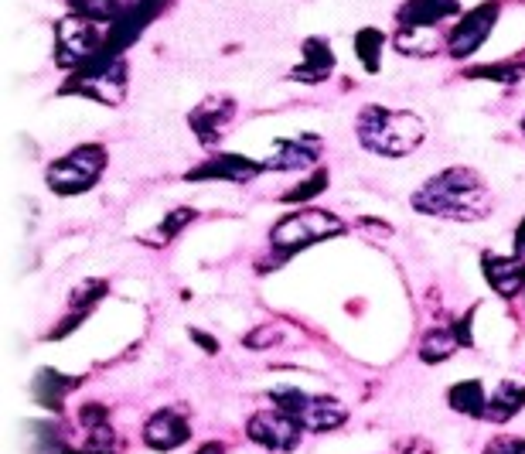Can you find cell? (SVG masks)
<instances>
[{"label":"cell","mask_w":525,"mask_h":454,"mask_svg":"<svg viewBox=\"0 0 525 454\" xmlns=\"http://www.w3.org/2000/svg\"><path fill=\"white\" fill-rule=\"evenodd\" d=\"M413 212L450 222H481L491 216V188L474 168H447L410 195Z\"/></svg>","instance_id":"6da1fadb"},{"label":"cell","mask_w":525,"mask_h":454,"mask_svg":"<svg viewBox=\"0 0 525 454\" xmlns=\"http://www.w3.org/2000/svg\"><path fill=\"white\" fill-rule=\"evenodd\" d=\"M355 137L375 158H406L427 140V123L410 110L365 103L355 117Z\"/></svg>","instance_id":"7a4b0ae2"},{"label":"cell","mask_w":525,"mask_h":454,"mask_svg":"<svg viewBox=\"0 0 525 454\" xmlns=\"http://www.w3.org/2000/svg\"><path fill=\"white\" fill-rule=\"evenodd\" d=\"M341 233H345V222H341L335 212L304 205V209H294L270 229V250L273 257H277V267H283V263L297 257L300 250L318 246L324 239H335Z\"/></svg>","instance_id":"3957f363"},{"label":"cell","mask_w":525,"mask_h":454,"mask_svg":"<svg viewBox=\"0 0 525 454\" xmlns=\"http://www.w3.org/2000/svg\"><path fill=\"white\" fill-rule=\"evenodd\" d=\"M106 164H110V151H106L103 144H79V147H72L69 154H62L58 161L48 164L45 185H48V192H55L62 198L86 195L99 185Z\"/></svg>","instance_id":"277c9868"},{"label":"cell","mask_w":525,"mask_h":454,"mask_svg":"<svg viewBox=\"0 0 525 454\" xmlns=\"http://www.w3.org/2000/svg\"><path fill=\"white\" fill-rule=\"evenodd\" d=\"M266 396L273 400V407L283 410L287 417H294L297 424L311 434L338 431L348 420V407L338 396H311V393L294 390V386H280V390H270Z\"/></svg>","instance_id":"5b68a950"},{"label":"cell","mask_w":525,"mask_h":454,"mask_svg":"<svg viewBox=\"0 0 525 454\" xmlns=\"http://www.w3.org/2000/svg\"><path fill=\"white\" fill-rule=\"evenodd\" d=\"M58 93L96 99L103 106H120L127 99V59H106V55H99L89 65H82L79 72H72L69 82Z\"/></svg>","instance_id":"8992f818"},{"label":"cell","mask_w":525,"mask_h":454,"mask_svg":"<svg viewBox=\"0 0 525 454\" xmlns=\"http://www.w3.org/2000/svg\"><path fill=\"white\" fill-rule=\"evenodd\" d=\"M103 45H106L103 24L75 18V14H65V18L55 21V65L69 72V76L79 72L82 65L99 59V55H103Z\"/></svg>","instance_id":"52a82bcc"},{"label":"cell","mask_w":525,"mask_h":454,"mask_svg":"<svg viewBox=\"0 0 525 454\" xmlns=\"http://www.w3.org/2000/svg\"><path fill=\"white\" fill-rule=\"evenodd\" d=\"M171 4L174 0H123L120 14H116L113 24L106 28V45H103L106 59H123L133 41L144 35Z\"/></svg>","instance_id":"ba28073f"},{"label":"cell","mask_w":525,"mask_h":454,"mask_svg":"<svg viewBox=\"0 0 525 454\" xmlns=\"http://www.w3.org/2000/svg\"><path fill=\"white\" fill-rule=\"evenodd\" d=\"M498 18H502V4L498 0H485V4L471 7L468 14H461V21L454 24V31L447 35V55L454 62H464L478 52L495 31Z\"/></svg>","instance_id":"9c48e42d"},{"label":"cell","mask_w":525,"mask_h":454,"mask_svg":"<svg viewBox=\"0 0 525 454\" xmlns=\"http://www.w3.org/2000/svg\"><path fill=\"white\" fill-rule=\"evenodd\" d=\"M246 437L273 454H290L300 448V441H304V427H300L294 417H287L283 410L273 407V410H260V414L249 417Z\"/></svg>","instance_id":"30bf717a"},{"label":"cell","mask_w":525,"mask_h":454,"mask_svg":"<svg viewBox=\"0 0 525 454\" xmlns=\"http://www.w3.org/2000/svg\"><path fill=\"white\" fill-rule=\"evenodd\" d=\"M236 99L232 96H208L202 103L195 106V110L188 113V127L191 134L198 137V144L205 147H215L219 140L229 134L232 120H236Z\"/></svg>","instance_id":"8fae6325"},{"label":"cell","mask_w":525,"mask_h":454,"mask_svg":"<svg viewBox=\"0 0 525 454\" xmlns=\"http://www.w3.org/2000/svg\"><path fill=\"white\" fill-rule=\"evenodd\" d=\"M263 164L246 158V154H232V151H222V154H212L208 161H202L198 168H191L185 181L198 185V181H229V185H246V181L260 178L263 175Z\"/></svg>","instance_id":"7c38bea8"},{"label":"cell","mask_w":525,"mask_h":454,"mask_svg":"<svg viewBox=\"0 0 525 454\" xmlns=\"http://www.w3.org/2000/svg\"><path fill=\"white\" fill-rule=\"evenodd\" d=\"M79 424H82V451L86 454H120L123 441L116 434V427L110 424V407L103 403H82L79 410Z\"/></svg>","instance_id":"4fadbf2b"},{"label":"cell","mask_w":525,"mask_h":454,"mask_svg":"<svg viewBox=\"0 0 525 454\" xmlns=\"http://www.w3.org/2000/svg\"><path fill=\"white\" fill-rule=\"evenodd\" d=\"M321 161V137L314 134H300V137H287V140H277L273 144V154L263 161L266 171H307Z\"/></svg>","instance_id":"5bb4252c"},{"label":"cell","mask_w":525,"mask_h":454,"mask_svg":"<svg viewBox=\"0 0 525 454\" xmlns=\"http://www.w3.org/2000/svg\"><path fill=\"white\" fill-rule=\"evenodd\" d=\"M481 274H485L491 291L505 297V301H515L519 294H525V260H519L515 253L502 257V253L485 250L481 253Z\"/></svg>","instance_id":"9a60e30c"},{"label":"cell","mask_w":525,"mask_h":454,"mask_svg":"<svg viewBox=\"0 0 525 454\" xmlns=\"http://www.w3.org/2000/svg\"><path fill=\"white\" fill-rule=\"evenodd\" d=\"M191 441L188 420L171 407H161L147 417L144 424V444L150 451H178Z\"/></svg>","instance_id":"2e32d148"},{"label":"cell","mask_w":525,"mask_h":454,"mask_svg":"<svg viewBox=\"0 0 525 454\" xmlns=\"http://www.w3.org/2000/svg\"><path fill=\"white\" fill-rule=\"evenodd\" d=\"M300 52H304V62L297 65L294 72H290V82H307V86H318L335 72V48L328 45V38H304V45H300Z\"/></svg>","instance_id":"e0dca14e"},{"label":"cell","mask_w":525,"mask_h":454,"mask_svg":"<svg viewBox=\"0 0 525 454\" xmlns=\"http://www.w3.org/2000/svg\"><path fill=\"white\" fill-rule=\"evenodd\" d=\"M461 14V0H403L396 11L399 28H437L444 18Z\"/></svg>","instance_id":"ac0fdd59"},{"label":"cell","mask_w":525,"mask_h":454,"mask_svg":"<svg viewBox=\"0 0 525 454\" xmlns=\"http://www.w3.org/2000/svg\"><path fill=\"white\" fill-rule=\"evenodd\" d=\"M79 386H82L79 376H62V373H55V369H41V373L35 376V383H31V393H35V400L41 403V407L62 414L65 396H69L72 390H79Z\"/></svg>","instance_id":"d6986e66"},{"label":"cell","mask_w":525,"mask_h":454,"mask_svg":"<svg viewBox=\"0 0 525 454\" xmlns=\"http://www.w3.org/2000/svg\"><path fill=\"white\" fill-rule=\"evenodd\" d=\"M447 407L461 417H474V420H485L488 410V393L481 379H461L447 390Z\"/></svg>","instance_id":"ffe728a7"},{"label":"cell","mask_w":525,"mask_h":454,"mask_svg":"<svg viewBox=\"0 0 525 454\" xmlns=\"http://www.w3.org/2000/svg\"><path fill=\"white\" fill-rule=\"evenodd\" d=\"M525 410V386L512 383V379H505V383L495 386V393L488 396V410H485V420L488 424H508L512 417H519Z\"/></svg>","instance_id":"44dd1931"},{"label":"cell","mask_w":525,"mask_h":454,"mask_svg":"<svg viewBox=\"0 0 525 454\" xmlns=\"http://www.w3.org/2000/svg\"><path fill=\"white\" fill-rule=\"evenodd\" d=\"M393 48L399 55H416V59H430L440 48L447 52V41L437 35V28H399L393 35Z\"/></svg>","instance_id":"7402d4cb"},{"label":"cell","mask_w":525,"mask_h":454,"mask_svg":"<svg viewBox=\"0 0 525 454\" xmlns=\"http://www.w3.org/2000/svg\"><path fill=\"white\" fill-rule=\"evenodd\" d=\"M461 335H457L454 325H444V328H433V332L423 335L420 342V362H427V366H440V362H447L454 352H461Z\"/></svg>","instance_id":"603a6c76"},{"label":"cell","mask_w":525,"mask_h":454,"mask_svg":"<svg viewBox=\"0 0 525 454\" xmlns=\"http://www.w3.org/2000/svg\"><path fill=\"white\" fill-rule=\"evenodd\" d=\"M195 219H198V212L191 209V205H178V209H171L168 216H164L154 229H150V233L140 236V243L161 250V246H168L171 239H178L181 233H185V226H191Z\"/></svg>","instance_id":"cb8c5ba5"},{"label":"cell","mask_w":525,"mask_h":454,"mask_svg":"<svg viewBox=\"0 0 525 454\" xmlns=\"http://www.w3.org/2000/svg\"><path fill=\"white\" fill-rule=\"evenodd\" d=\"M382 48H386V31L379 28H362L355 35V55L362 62V69L369 76H379V65H382Z\"/></svg>","instance_id":"d4e9b609"},{"label":"cell","mask_w":525,"mask_h":454,"mask_svg":"<svg viewBox=\"0 0 525 454\" xmlns=\"http://www.w3.org/2000/svg\"><path fill=\"white\" fill-rule=\"evenodd\" d=\"M468 79H488L498 86H512V82L525 79V59H508V62H491V65H474L464 72Z\"/></svg>","instance_id":"484cf974"},{"label":"cell","mask_w":525,"mask_h":454,"mask_svg":"<svg viewBox=\"0 0 525 454\" xmlns=\"http://www.w3.org/2000/svg\"><path fill=\"white\" fill-rule=\"evenodd\" d=\"M65 7H69V14H75V18H86L93 24L110 28L113 18L120 14L123 0H65Z\"/></svg>","instance_id":"4316f807"},{"label":"cell","mask_w":525,"mask_h":454,"mask_svg":"<svg viewBox=\"0 0 525 454\" xmlns=\"http://www.w3.org/2000/svg\"><path fill=\"white\" fill-rule=\"evenodd\" d=\"M328 181H331V171L321 168L314 171L307 181H300L297 188H290V192H283V202L287 205H297V202H311V198H318L321 192H328Z\"/></svg>","instance_id":"83f0119b"},{"label":"cell","mask_w":525,"mask_h":454,"mask_svg":"<svg viewBox=\"0 0 525 454\" xmlns=\"http://www.w3.org/2000/svg\"><path fill=\"white\" fill-rule=\"evenodd\" d=\"M283 342V328L280 321H266V325L253 328L249 335H243V345L249 352H263V349H273V345Z\"/></svg>","instance_id":"f1b7e54d"},{"label":"cell","mask_w":525,"mask_h":454,"mask_svg":"<svg viewBox=\"0 0 525 454\" xmlns=\"http://www.w3.org/2000/svg\"><path fill=\"white\" fill-rule=\"evenodd\" d=\"M485 454H525V441L519 437H498V441H491Z\"/></svg>","instance_id":"f546056e"},{"label":"cell","mask_w":525,"mask_h":454,"mask_svg":"<svg viewBox=\"0 0 525 454\" xmlns=\"http://www.w3.org/2000/svg\"><path fill=\"white\" fill-rule=\"evenodd\" d=\"M188 335H191V342H195L198 349L208 352V356H215V352H219V342H215L208 332H202V328H188Z\"/></svg>","instance_id":"4dcf8cb0"},{"label":"cell","mask_w":525,"mask_h":454,"mask_svg":"<svg viewBox=\"0 0 525 454\" xmlns=\"http://www.w3.org/2000/svg\"><path fill=\"white\" fill-rule=\"evenodd\" d=\"M38 454H86V451H82V448H69V444H65L62 437H52V441L41 444Z\"/></svg>","instance_id":"1f68e13d"},{"label":"cell","mask_w":525,"mask_h":454,"mask_svg":"<svg viewBox=\"0 0 525 454\" xmlns=\"http://www.w3.org/2000/svg\"><path fill=\"white\" fill-rule=\"evenodd\" d=\"M512 250H515V257H519V260H525V216H522V222H519V226H515Z\"/></svg>","instance_id":"d6a6232c"},{"label":"cell","mask_w":525,"mask_h":454,"mask_svg":"<svg viewBox=\"0 0 525 454\" xmlns=\"http://www.w3.org/2000/svg\"><path fill=\"white\" fill-rule=\"evenodd\" d=\"M198 454H225V444L208 441V444H202V448H198Z\"/></svg>","instance_id":"836d02e7"},{"label":"cell","mask_w":525,"mask_h":454,"mask_svg":"<svg viewBox=\"0 0 525 454\" xmlns=\"http://www.w3.org/2000/svg\"><path fill=\"white\" fill-rule=\"evenodd\" d=\"M410 454H433V448H430L427 441H413L410 444Z\"/></svg>","instance_id":"e575fe53"},{"label":"cell","mask_w":525,"mask_h":454,"mask_svg":"<svg viewBox=\"0 0 525 454\" xmlns=\"http://www.w3.org/2000/svg\"><path fill=\"white\" fill-rule=\"evenodd\" d=\"M522 134H525V120H522Z\"/></svg>","instance_id":"d590c367"}]
</instances>
